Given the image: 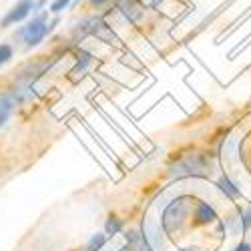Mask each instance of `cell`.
<instances>
[{
    "instance_id": "1",
    "label": "cell",
    "mask_w": 251,
    "mask_h": 251,
    "mask_svg": "<svg viewBox=\"0 0 251 251\" xmlns=\"http://www.w3.org/2000/svg\"><path fill=\"white\" fill-rule=\"evenodd\" d=\"M69 32H71V38L75 40V43H82V40L89 38V36H95V38L102 40V43H107V45L117 43V36H115L113 28L107 25L102 12L80 16L78 20H75V23L71 25Z\"/></svg>"
},
{
    "instance_id": "2",
    "label": "cell",
    "mask_w": 251,
    "mask_h": 251,
    "mask_svg": "<svg viewBox=\"0 0 251 251\" xmlns=\"http://www.w3.org/2000/svg\"><path fill=\"white\" fill-rule=\"evenodd\" d=\"M58 23H60L58 16L50 18L49 10H40V12L32 14V18L26 20V23L18 28V32H14V38L18 36L20 40H23L25 49H34L54 30V26Z\"/></svg>"
},
{
    "instance_id": "3",
    "label": "cell",
    "mask_w": 251,
    "mask_h": 251,
    "mask_svg": "<svg viewBox=\"0 0 251 251\" xmlns=\"http://www.w3.org/2000/svg\"><path fill=\"white\" fill-rule=\"evenodd\" d=\"M52 65H54V58H49V56H36V58L26 60L25 65L16 71L14 85H18V87H32L34 82L43 76Z\"/></svg>"
},
{
    "instance_id": "4",
    "label": "cell",
    "mask_w": 251,
    "mask_h": 251,
    "mask_svg": "<svg viewBox=\"0 0 251 251\" xmlns=\"http://www.w3.org/2000/svg\"><path fill=\"white\" fill-rule=\"evenodd\" d=\"M187 215H189V197H177L165 207L161 223L167 233H175L183 227Z\"/></svg>"
},
{
    "instance_id": "5",
    "label": "cell",
    "mask_w": 251,
    "mask_h": 251,
    "mask_svg": "<svg viewBox=\"0 0 251 251\" xmlns=\"http://www.w3.org/2000/svg\"><path fill=\"white\" fill-rule=\"evenodd\" d=\"M213 169L211 157H207L203 153H191L185 159H181L173 167V175H209Z\"/></svg>"
},
{
    "instance_id": "6",
    "label": "cell",
    "mask_w": 251,
    "mask_h": 251,
    "mask_svg": "<svg viewBox=\"0 0 251 251\" xmlns=\"http://www.w3.org/2000/svg\"><path fill=\"white\" fill-rule=\"evenodd\" d=\"M30 14H36V0H18V2L12 4L10 10H6V14L0 18V28L16 26L20 23H25Z\"/></svg>"
},
{
    "instance_id": "7",
    "label": "cell",
    "mask_w": 251,
    "mask_h": 251,
    "mask_svg": "<svg viewBox=\"0 0 251 251\" xmlns=\"http://www.w3.org/2000/svg\"><path fill=\"white\" fill-rule=\"evenodd\" d=\"M115 10L131 25H139L145 18V4L143 0H115Z\"/></svg>"
},
{
    "instance_id": "8",
    "label": "cell",
    "mask_w": 251,
    "mask_h": 251,
    "mask_svg": "<svg viewBox=\"0 0 251 251\" xmlns=\"http://www.w3.org/2000/svg\"><path fill=\"white\" fill-rule=\"evenodd\" d=\"M195 219L199 225H209L217 221V211L211 203H199L195 209Z\"/></svg>"
},
{
    "instance_id": "9",
    "label": "cell",
    "mask_w": 251,
    "mask_h": 251,
    "mask_svg": "<svg viewBox=\"0 0 251 251\" xmlns=\"http://www.w3.org/2000/svg\"><path fill=\"white\" fill-rule=\"evenodd\" d=\"M127 241H129V245H131L135 251H153L149 239L145 237V233L137 231V229H131V231L127 233Z\"/></svg>"
},
{
    "instance_id": "10",
    "label": "cell",
    "mask_w": 251,
    "mask_h": 251,
    "mask_svg": "<svg viewBox=\"0 0 251 251\" xmlns=\"http://www.w3.org/2000/svg\"><path fill=\"white\" fill-rule=\"evenodd\" d=\"M93 58H95L93 52H89V50H85V49H80L78 58H76V65L73 67L71 75H73V76H80L82 73H87V69L93 65Z\"/></svg>"
},
{
    "instance_id": "11",
    "label": "cell",
    "mask_w": 251,
    "mask_h": 251,
    "mask_svg": "<svg viewBox=\"0 0 251 251\" xmlns=\"http://www.w3.org/2000/svg\"><path fill=\"white\" fill-rule=\"evenodd\" d=\"M16 100H14V97L10 95V93H2L0 95V127L8 121V117H10V113H12V109L16 107Z\"/></svg>"
},
{
    "instance_id": "12",
    "label": "cell",
    "mask_w": 251,
    "mask_h": 251,
    "mask_svg": "<svg viewBox=\"0 0 251 251\" xmlns=\"http://www.w3.org/2000/svg\"><path fill=\"white\" fill-rule=\"evenodd\" d=\"M143 233H145V237L149 239V243H151V247L153 249H159V247H163V239H161V233L157 231V227L153 225V221H145V225H143Z\"/></svg>"
},
{
    "instance_id": "13",
    "label": "cell",
    "mask_w": 251,
    "mask_h": 251,
    "mask_svg": "<svg viewBox=\"0 0 251 251\" xmlns=\"http://www.w3.org/2000/svg\"><path fill=\"white\" fill-rule=\"evenodd\" d=\"M217 187H219V189H221L229 199H239V197H241L239 187L229 181V177H221V179L217 181Z\"/></svg>"
},
{
    "instance_id": "14",
    "label": "cell",
    "mask_w": 251,
    "mask_h": 251,
    "mask_svg": "<svg viewBox=\"0 0 251 251\" xmlns=\"http://www.w3.org/2000/svg\"><path fill=\"white\" fill-rule=\"evenodd\" d=\"M73 6V0H50V4H49V14L52 16H58L60 12H65Z\"/></svg>"
},
{
    "instance_id": "15",
    "label": "cell",
    "mask_w": 251,
    "mask_h": 251,
    "mask_svg": "<svg viewBox=\"0 0 251 251\" xmlns=\"http://www.w3.org/2000/svg\"><path fill=\"white\" fill-rule=\"evenodd\" d=\"M12 56H14V49H12V45H8V43H0V67H4L6 62H10Z\"/></svg>"
},
{
    "instance_id": "16",
    "label": "cell",
    "mask_w": 251,
    "mask_h": 251,
    "mask_svg": "<svg viewBox=\"0 0 251 251\" xmlns=\"http://www.w3.org/2000/svg\"><path fill=\"white\" fill-rule=\"evenodd\" d=\"M104 241H107V235H102V233H95L87 245V251H100Z\"/></svg>"
},
{
    "instance_id": "17",
    "label": "cell",
    "mask_w": 251,
    "mask_h": 251,
    "mask_svg": "<svg viewBox=\"0 0 251 251\" xmlns=\"http://www.w3.org/2000/svg\"><path fill=\"white\" fill-rule=\"evenodd\" d=\"M121 229H123V221L117 219V217H109L107 225H104V231H107V235H117Z\"/></svg>"
},
{
    "instance_id": "18",
    "label": "cell",
    "mask_w": 251,
    "mask_h": 251,
    "mask_svg": "<svg viewBox=\"0 0 251 251\" xmlns=\"http://www.w3.org/2000/svg\"><path fill=\"white\" fill-rule=\"evenodd\" d=\"M113 2L115 0H89V6L93 10H104V8H109Z\"/></svg>"
},
{
    "instance_id": "19",
    "label": "cell",
    "mask_w": 251,
    "mask_h": 251,
    "mask_svg": "<svg viewBox=\"0 0 251 251\" xmlns=\"http://www.w3.org/2000/svg\"><path fill=\"white\" fill-rule=\"evenodd\" d=\"M241 225H243V231H249V229H251V207L243 209V213H241Z\"/></svg>"
},
{
    "instance_id": "20",
    "label": "cell",
    "mask_w": 251,
    "mask_h": 251,
    "mask_svg": "<svg viewBox=\"0 0 251 251\" xmlns=\"http://www.w3.org/2000/svg\"><path fill=\"white\" fill-rule=\"evenodd\" d=\"M233 251H251V245H249V243H245V241H241Z\"/></svg>"
},
{
    "instance_id": "21",
    "label": "cell",
    "mask_w": 251,
    "mask_h": 251,
    "mask_svg": "<svg viewBox=\"0 0 251 251\" xmlns=\"http://www.w3.org/2000/svg\"><path fill=\"white\" fill-rule=\"evenodd\" d=\"M47 2H49V0H36V12L43 10V8L47 6Z\"/></svg>"
},
{
    "instance_id": "22",
    "label": "cell",
    "mask_w": 251,
    "mask_h": 251,
    "mask_svg": "<svg viewBox=\"0 0 251 251\" xmlns=\"http://www.w3.org/2000/svg\"><path fill=\"white\" fill-rule=\"evenodd\" d=\"M119 251H135V249H133V247H131V245H125V247H121V249H119Z\"/></svg>"
},
{
    "instance_id": "23",
    "label": "cell",
    "mask_w": 251,
    "mask_h": 251,
    "mask_svg": "<svg viewBox=\"0 0 251 251\" xmlns=\"http://www.w3.org/2000/svg\"><path fill=\"white\" fill-rule=\"evenodd\" d=\"M80 2H82V0H73V6H71V8H76V6H80Z\"/></svg>"
},
{
    "instance_id": "24",
    "label": "cell",
    "mask_w": 251,
    "mask_h": 251,
    "mask_svg": "<svg viewBox=\"0 0 251 251\" xmlns=\"http://www.w3.org/2000/svg\"><path fill=\"white\" fill-rule=\"evenodd\" d=\"M183 251H187V249H183Z\"/></svg>"
}]
</instances>
